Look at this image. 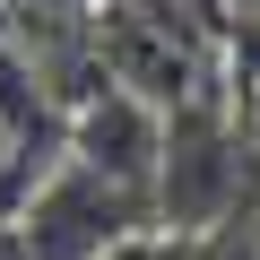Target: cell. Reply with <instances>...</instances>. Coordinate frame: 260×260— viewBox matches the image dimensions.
<instances>
[{"mask_svg": "<svg viewBox=\"0 0 260 260\" xmlns=\"http://www.w3.org/2000/svg\"><path fill=\"white\" fill-rule=\"evenodd\" d=\"M87 44H95V78L104 87L139 95L156 113L225 87L217 78V18H208V0H104Z\"/></svg>", "mask_w": 260, "mask_h": 260, "instance_id": "6da1fadb", "label": "cell"}, {"mask_svg": "<svg viewBox=\"0 0 260 260\" xmlns=\"http://www.w3.org/2000/svg\"><path fill=\"white\" fill-rule=\"evenodd\" d=\"M243 121L225 113V95H191L165 113V165H156V234L200 243L217 225L243 217L251 165H243Z\"/></svg>", "mask_w": 260, "mask_h": 260, "instance_id": "7a4b0ae2", "label": "cell"}, {"mask_svg": "<svg viewBox=\"0 0 260 260\" xmlns=\"http://www.w3.org/2000/svg\"><path fill=\"white\" fill-rule=\"evenodd\" d=\"M18 251L26 260H104V251H121L130 234H148L156 217L139 208V200H121L113 182H95L87 165H70V156H52V174L18 200Z\"/></svg>", "mask_w": 260, "mask_h": 260, "instance_id": "3957f363", "label": "cell"}, {"mask_svg": "<svg viewBox=\"0 0 260 260\" xmlns=\"http://www.w3.org/2000/svg\"><path fill=\"white\" fill-rule=\"evenodd\" d=\"M61 156L87 165L95 182H113L121 200H139L156 217V165H165V113L139 104V95H121V87H87L70 113H61Z\"/></svg>", "mask_w": 260, "mask_h": 260, "instance_id": "277c9868", "label": "cell"}, {"mask_svg": "<svg viewBox=\"0 0 260 260\" xmlns=\"http://www.w3.org/2000/svg\"><path fill=\"white\" fill-rule=\"evenodd\" d=\"M104 260H182V243H174V234H156V225H148V234H130V243H121V251H104Z\"/></svg>", "mask_w": 260, "mask_h": 260, "instance_id": "5b68a950", "label": "cell"}, {"mask_svg": "<svg viewBox=\"0 0 260 260\" xmlns=\"http://www.w3.org/2000/svg\"><path fill=\"white\" fill-rule=\"evenodd\" d=\"M35 9H44V18H78V26H95L104 0H35Z\"/></svg>", "mask_w": 260, "mask_h": 260, "instance_id": "8992f818", "label": "cell"}, {"mask_svg": "<svg viewBox=\"0 0 260 260\" xmlns=\"http://www.w3.org/2000/svg\"><path fill=\"white\" fill-rule=\"evenodd\" d=\"M0 260H26V251H18V225H9V217H0Z\"/></svg>", "mask_w": 260, "mask_h": 260, "instance_id": "52a82bcc", "label": "cell"}, {"mask_svg": "<svg viewBox=\"0 0 260 260\" xmlns=\"http://www.w3.org/2000/svg\"><path fill=\"white\" fill-rule=\"evenodd\" d=\"M234 18H260V0H234Z\"/></svg>", "mask_w": 260, "mask_h": 260, "instance_id": "ba28073f", "label": "cell"}]
</instances>
